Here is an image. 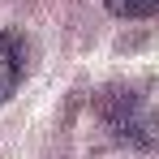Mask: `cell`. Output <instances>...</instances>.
<instances>
[{
  "label": "cell",
  "mask_w": 159,
  "mask_h": 159,
  "mask_svg": "<svg viewBox=\"0 0 159 159\" xmlns=\"http://www.w3.org/2000/svg\"><path fill=\"white\" fill-rule=\"evenodd\" d=\"M22 69H26V43H22V34L17 30H0V103L17 90Z\"/></svg>",
  "instance_id": "6da1fadb"
},
{
  "label": "cell",
  "mask_w": 159,
  "mask_h": 159,
  "mask_svg": "<svg viewBox=\"0 0 159 159\" xmlns=\"http://www.w3.org/2000/svg\"><path fill=\"white\" fill-rule=\"evenodd\" d=\"M107 9L116 17H151L159 9V0H107Z\"/></svg>",
  "instance_id": "7a4b0ae2"
}]
</instances>
